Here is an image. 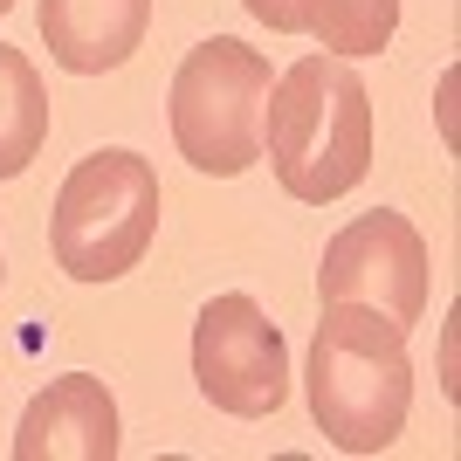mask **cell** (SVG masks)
Instances as JSON below:
<instances>
[{
  "label": "cell",
  "mask_w": 461,
  "mask_h": 461,
  "mask_svg": "<svg viewBox=\"0 0 461 461\" xmlns=\"http://www.w3.org/2000/svg\"><path fill=\"white\" fill-rule=\"evenodd\" d=\"M262 158L276 186L303 207H330L372 173V90L345 56H303L269 83L262 104Z\"/></svg>",
  "instance_id": "obj_1"
},
{
  "label": "cell",
  "mask_w": 461,
  "mask_h": 461,
  "mask_svg": "<svg viewBox=\"0 0 461 461\" xmlns=\"http://www.w3.org/2000/svg\"><path fill=\"white\" fill-rule=\"evenodd\" d=\"M310 420L338 455H385L413 406V358L406 324L372 303H324L310 338Z\"/></svg>",
  "instance_id": "obj_2"
},
{
  "label": "cell",
  "mask_w": 461,
  "mask_h": 461,
  "mask_svg": "<svg viewBox=\"0 0 461 461\" xmlns=\"http://www.w3.org/2000/svg\"><path fill=\"white\" fill-rule=\"evenodd\" d=\"M158 173L152 158L131 145H104V152L77 158V173L62 179L56 213H49V249L69 283H117L145 262L158 234Z\"/></svg>",
  "instance_id": "obj_3"
},
{
  "label": "cell",
  "mask_w": 461,
  "mask_h": 461,
  "mask_svg": "<svg viewBox=\"0 0 461 461\" xmlns=\"http://www.w3.org/2000/svg\"><path fill=\"white\" fill-rule=\"evenodd\" d=\"M269 56L234 35H207L200 49H186L173 77V145L193 173L207 179H241L262 158V104H269Z\"/></svg>",
  "instance_id": "obj_4"
},
{
  "label": "cell",
  "mask_w": 461,
  "mask_h": 461,
  "mask_svg": "<svg viewBox=\"0 0 461 461\" xmlns=\"http://www.w3.org/2000/svg\"><path fill=\"white\" fill-rule=\"evenodd\" d=\"M193 385L207 393V406L234 413V420H269L289 400V345L269 324V310L228 289L200 310L193 324Z\"/></svg>",
  "instance_id": "obj_5"
},
{
  "label": "cell",
  "mask_w": 461,
  "mask_h": 461,
  "mask_svg": "<svg viewBox=\"0 0 461 461\" xmlns=\"http://www.w3.org/2000/svg\"><path fill=\"white\" fill-rule=\"evenodd\" d=\"M324 303H372L393 324H420L427 317V241L406 213L379 207L358 213L351 228L324 241V269H317Z\"/></svg>",
  "instance_id": "obj_6"
},
{
  "label": "cell",
  "mask_w": 461,
  "mask_h": 461,
  "mask_svg": "<svg viewBox=\"0 0 461 461\" xmlns=\"http://www.w3.org/2000/svg\"><path fill=\"white\" fill-rule=\"evenodd\" d=\"M117 447V400L90 372L49 379L14 427V461H111Z\"/></svg>",
  "instance_id": "obj_7"
},
{
  "label": "cell",
  "mask_w": 461,
  "mask_h": 461,
  "mask_svg": "<svg viewBox=\"0 0 461 461\" xmlns=\"http://www.w3.org/2000/svg\"><path fill=\"white\" fill-rule=\"evenodd\" d=\"M41 41L69 77H111L138 56L152 0H41Z\"/></svg>",
  "instance_id": "obj_8"
},
{
  "label": "cell",
  "mask_w": 461,
  "mask_h": 461,
  "mask_svg": "<svg viewBox=\"0 0 461 461\" xmlns=\"http://www.w3.org/2000/svg\"><path fill=\"white\" fill-rule=\"evenodd\" d=\"M49 145V83L21 49L0 41V179H21Z\"/></svg>",
  "instance_id": "obj_9"
},
{
  "label": "cell",
  "mask_w": 461,
  "mask_h": 461,
  "mask_svg": "<svg viewBox=\"0 0 461 461\" xmlns=\"http://www.w3.org/2000/svg\"><path fill=\"white\" fill-rule=\"evenodd\" d=\"M296 28L317 35L324 56H379L400 35V0H296Z\"/></svg>",
  "instance_id": "obj_10"
},
{
  "label": "cell",
  "mask_w": 461,
  "mask_h": 461,
  "mask_svg": "<svg viewBox=\"0 0 461 461\" xmlns=\"http://www.w3.org/2000/svg\"><path fill=\"white\" fill-rule=\"evenodd\" d=\"M241 7H249L269 35H303V28H296V0H241Z\"/></svg>",
  "instance_id": "obj_11"
},
{
  "label": "cell",
  "mask_w": 461,
  "mask_h": 461,
  "mask_svg": "<svg viewBox=\"0 0 461 461\" xmlns=\"http://www.w3.org/2000/svg\"><path fill=\"white\" fill-rule=\"evenodd\" d=\"M7 7H14V0H0V14H7Z\"/></svg>",
  "instance_id": "obj_12"
}]
</instances>
